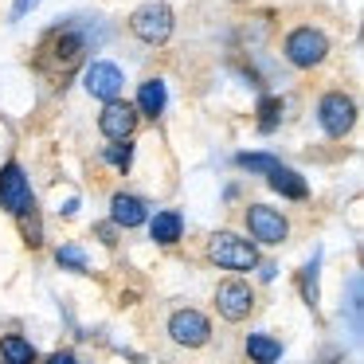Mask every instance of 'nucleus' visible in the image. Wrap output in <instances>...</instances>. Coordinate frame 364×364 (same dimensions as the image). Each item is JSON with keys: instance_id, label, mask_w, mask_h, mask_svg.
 Returning <instances> with one entry per match:
<instances>
[{"instance_id": "obj_19", "label": "nucleus", "mask_w": 364, "mask_h": 364, "mask_svg": "<svg viewBox=\"0 0 364 364\" xmlns=\"http://www.w3.org/2000/svg\"><path fill=\"white\" fill-rule=\"evenodd\" d=\"M55 262H59L63 270H75V274H87V255H82L75 243L59 247V251H55Z\"/></svg>"}, {"instance_id": "obj_2", "label": "nucleus", "mask_w": 364, "mask_h": 364, "mask_svg": "<svg viewBox=\"0 0 364 364\" xmlns=\"http://www.w3.org/2000/svg\"><path fill=\"white\" fill-rule=\"evenodd\" d=\"M129 28H134V36L141 43L161 48V43H168V36H173V9H168V4H157V0H149V4L134 9Z\"/></svg>"}, {"instance_id": "obj_13", "label": "nucleus", "mask_w": 364, "mask_h": 364, "mask_svg": "<svg viewBox=\"0 0 364 364\" xmlns=\"http://www.w3.org/2000/svg\"><path fill=\"white\" fill-rule=\"evenodd\" d=\"M267 184L278 192V196H286V200H306V196H309L306 176H301V173H294V168H286L282 161H278V165L267 173Z\"/></svg>"}, {"instance_id": "obj_18", "label": "nucleus", "mask_w": 364, "mask_h": 364, "mask_svg": "<svg viewBox=\"0 0 364 364\" xmlns=\"http://www.w3.org/2000/svg\"><path fill=\"white\" fill-rule=\"evenodd\" d=\"M102 157L110 161L114 168H122V173H126V168L134 165V141H129V137H114V145H106Z\"/></svg>"}, {"instance_id": "obj_20", "label": "nucleus", "mask_w": 364, "mask_h": 364, "mask_svg": "<svg viewBox=\"0 0 364 364\" xmlns=\"http://www.w3.org/2000/svg\"><path fill=\"white\" fill-rule=\"evenodd\" d=\"M235 165L239 168H251V173H270V168L278 165V157H274V153H239Z\"/></svg>"}, {"instance_id": "obj_17", "label": "nucleus", "mask_w": 364, "mask_h": 364, "mask_svg": "<svg viewBox=\"0 0 364 364\" xmlns=\"http://www.w3.org/2000/svg\"><path fill=\"white\" fill-rule=\"evenodd\" d=\"M0 356H4L9 364H32L36 348H32V341H24L20 333H9V337L0 341Z\"/></svg>"}, {"instance_id": "obj_12", "label": "nucleus", "mask_w": 364, "mask_h": 364, "mask_svg": "<svg viewBox=\"0 0 364 364\" xmlns=\"http://www.w3.org/2000/svg\"><path fill=\"white\" fill-rule=\"evenodd\" d=\"M145 220H149L145 200L129 196V192H118V196L110 200V223L114 228H141Z\"/></svg>"}, {"instance_id": "obj_10", "label": "nucleus", "mask_w": 364, "mask_h": 364, "mask_svg": "<svg viewBox=\"0 0 364 364\" xmlns=\"http://www.w3.org/2000/svg\"><path fill=\"white\" fill-rule=\"evenodd\" d=\"M137 106H129V102H122V98H110L106 102V110L98 114V129H102L106 137H134V129H137Z\"/></svg>"}, {"instance_id": "obj_6", "label": "nucleus", "mask_w": 364, "mask_h": 364, "mask_svg": "<svg viewBox=\"0 0 364 364\" xmlns=\"http://www.w3.org/2000/svg\"><path fill=\"white\" fill-rule=\"evenodd\" d=\"M168 337L181 348H200L212 337V325H208V317L200 314V309H176V314L168 317Z\"/></svg>"}, {"instance_id": "obj_14", "label": "nucleus", "mask_w": 364, "mask_h": 364, "mask_svg": "<svg viewBox=\"0 0 364 364\" xmlns=\"http://www.w3.org/2000/svg\"><path fill=\"white\" fill-rule=\"evenodd\" d=\"M149 235L157 239V243H176V239L184 235V215L176 212V208H165V212H157L149 220Z\"/></svg>"}, {"instance_id": "obj_4", "label": "nucleus", "mask_w": 364, "mask_h": 364, "mask_svg": "<svg viewBox=\"0 0 364 364\" xmlns=\"http://www.w3.org/2000/svg\"><path fill=\"white\" fill-rule=\"evenodd\" d=\"M247 231H251V239H259V243L278 247L286 235H290V223H286V215L278 212V208L251 204L247 208Z\"/></svg>"}, {"instance_id": "obj_23", "label": "nucleus", "mask_w": 364, "mask_h": 364, "mask_svg": "<svg viewBox=\"0 0 364 364\" xmlns=\"http://www.w3.org/2000/svg\"><path fill=\"white\" fill-rule=\"evenodd\" d=\"M95 235L102 239L106 247H114V243H118V239H114V223H98V228H95Z\"/></svg>"}, {"instance_id": "obj_16", "label": "nucleus", "mask_w": 364, "mask_h": 364, "mask_svg": "<svg viewBox=\"0 0 364 364\" xmlns=\"http://www.w3.org/2000/svg\"><path fill=\"white\" fill-rule=\"evenodd\" d=\"M247 353L259 364H274L278 356H282V341L267 337V333H251V337H247Z\"/></svg>"}, {"instance_id": "obj_9", "label": "nucleus", "mask_w": 364, "mask_h": 364, "mask_svg": "<svg viewBox=\"0 0 364 364\" xmlns=\"http://www.w3.org/2000/svg\"><path fill=\"white\" fill-rule=\"evenodd\" d=\"M82 82H87V90H90L95 98L110 102V98H122L126 75H122V67L110 63V59H95V63L87 67V75H82Z\"/></svg>"}, {"instance_id": "obj_1", "label": "nucleus", "mask_w": 364, "mask_h": 364, "mask_svg": "<svg viewBox=\"0 0 364 364\" xmlns=\"http://www.w3.org/2000/svg\"><path fill=\"white\" fill-rule=\"evenodd\" d=\"M208 259H212L215 267H223V270H251V267H259V251H255V243L251 239L231 235V231H215V235L208 239Z\"/></svg>"}, {"instance_id": "obj_8", "label": "nucleus", "mask_w": 364, "mask_h": 364, "mask_svg": "<svg viewBox=\"0 0 364 364\" xmlns=\"http://www.w3.org/2000/svg\"><path fill=\"white\" fill-rule=\"evenodd\" d=\"M251 306H255V294L243 278L220 282V290H215V309H220L223 321H243V317L251 314Z\"/></svg>"}, {"instance_id": "obj_7", "label": "nucleus", "mask_w": 364, "mask_h": 364, "mask_svg": "<svg viewBox=\"0 0 364 364\" xmlns=\"http://www.w3.org/2000/svg\"><path fill=\"white\" fill-rule=\"evenodd\" d=\"M0 208L12 212V215L32 208V184H28L24 168H20L16 161H9V165L0 168Z\"/></svg>"}, {"instance_id": "obj_15", "label": "nucleus", "mask_w": 364, "mask_h": 364, "mask_svg": "<svg viewBox=\"0 0 364 364\" xmlns=\"http://www.w3.org/2000/svg\"><path fill=\"white\" fill-rule=\"evenodd\" d=\"M168 102V90L161 79H145L141 90H137V114H145V118H157L161 110H165Z\"/></svg>"}, {"instance_id": "obj_21", "label": "nucleus", "mask_w": 364, "mask_h": 364, "mask_svg": "<svg viewBox=\"0 0 364 364\" xmlns=\"http://www.w3.org/2000/svg\"><path fill=\"white\" fill-rule=\"evenodd\" d=\"M259 114H262V118H259V129H262V134H270V129L278 126V118H282V98H262V102H259Z\"/></svg>"}, {"instance_id": "obj_24", "label": "nucleus", "mask_w": 364, "mask_h": 364, "mask_svg": "<svg viewBox=\"0 0 364 364\" xmlns=\"http://www.w3.org/2000/svg\"><path fill=\"white\" fill-rule=\"evenodd\" d=\"M75 360V353H55V356H51V364H71Z\"/></svg>"}, {"instance_id": "obj_11", "label": "nucleus", "mask_w": 364, "mask_h": 364, "mask_svg": "<svg viewBox=\"0 0 364 364\" xmlns=\"http://www.w3.org/2000/svg\"><path fill=\"white\" fill-rule=\"evenodd\" d=\"M82 51H87V36L79 32L75 24H67V28H59L55 36H51V55H55V63L63 67H75L82 59Z\"/></svg>"}, {"instance_id": "obj_3", "label": "nucleus", "mask_w": 364, "mask_h": 364, "mask_svg": "<svg viewBox=\"0 0 364 364\" xmlns=\"http://www.w3.org/2000/svg\"><path fill=\"white\" fill-rule=\"evenodd\" d=\"M325 55H329V40L317 28H294L286 36V59L294 67H317Z\"/></svg>"}, {"instance_id": "obj_5", "label": "nucleus", "mask_w": 364, "mask_h": 364, "mask_svg": "<svg viewBox=\"0 0 364 364\" xmlns=\"http://www.w3.org/2000/svg\"><path fill=\"white\" fill-rule=\"evenodd\" d=\"M317 122H321V129L329 137H345L356 122V102L348 95H341V90H333V95H325L317 102Z\"/></svg>"}, {"instance_id": "obj_22", "label": "nucleus", "mask_w": 364, "mask_h": 364, "mask_svg": "<svg viewBox=\"0 0 364 364\" xmlns=\"http://www.w3.org/2000/svg\"><path fill=\"white\" fill-rule=\"evenodd\" d=\"M36 4H40V0H16V4H12V24H16V20H24Z\"/></svg>"}]
</instances>
